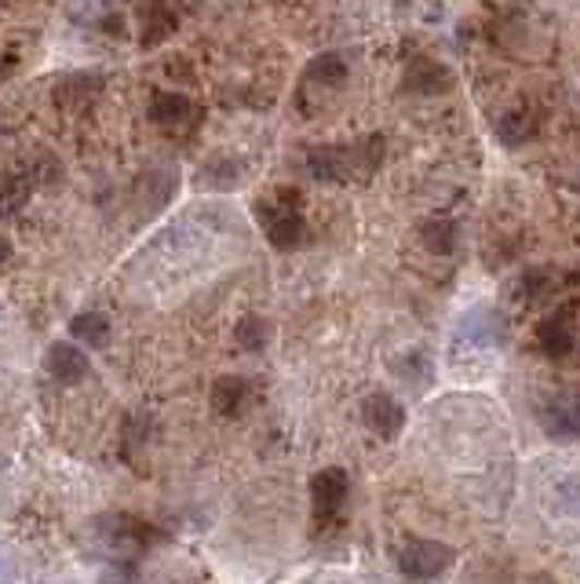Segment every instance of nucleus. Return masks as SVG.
<instances>
[{"label":"nucleus","mask_w":580,"mask_h":584,"mask_svg":"<svg viewBox=\"0 0 580 584\" xmlns=\"http://www.w3.org/2000/svg\"><path fill=\"white\" fill-rule=\"evenodd\" d=\"M457 551L442 545V540H427V537H413L399 548V570L416 584H427L453 567Z\"/></svg>","instance_id":"1"},{"label":"nucleus","mask_w":580,"mask_h":584,"mask_svg":"<svg viewBox=\"0 0 580 584\" xmlns=\"http://www.w3.org/2000/svg\"><path fill=\"white\" fill-rule=\"evenodd\" d=\"M260 223L274 249H296L307 238V219L293 198H277L260 205Z\"/></svg>","instance_id":"2"},{"label":"nucleus","mask_w":580,"mask_h":584,"mask_svg":"<svg viewBox=\"0 0 580 584\" xmlns=\"http://www.w3.org/2000/svg\"><path fill=\"white\" fill-rule=\"evenodd\" d=\"M249 402H252V388L245 377H220L212 384V409L220 417H241L249 409Z\"/></svg>","instance_id":"8"},{"label":"nucleus","mask_w":580,"mask_h":584,"mask_svg":"<svg viewBox=\"0 0 580 584\" xmlns=\"http://www.w3.org/2000/svg\"><path fill=\"white\" fill-rule=\"evenodd\" d=\"M351 482L343 467H325V472L315 475L310 482V497H315V519L318 523H332V519L343 515V504H347Z\"/></svg>","instance_id":"3"},{"label":"nucleus","mask_w":580,"mask_h":584,"mask_svg":"<svg viewBox=\"0 0 580 584\" xmlns=\"http://www.w3.org/2000/svg\"><path fill=\"white\" fill-rule=\"evenodd\" d=\"M0 584H19V556L8 540H0Z\"/></svg>","instance_id":"12"},{"label":"nucleus","mask_w":580,"mask_h":584,"mask_svg":"<svg viewBox=\"0 0 580 584\" xmlns=\"http://www.w3.org/2000/svg\"><path fill=\"white\" fill-rule=\"evenodd\" d=\"M48 373L51 380H59V384H81L84 377H88V355L78 347V344H56L48 350Z\"/></svg>","instance_id":"7"},{"label":"nucleus","mask_w":580,"mask_h":584,"mask_svg":"<svg viewBox=\"0 0 580 584\" xmlns=\"http://www.w3.org/2000/svg\"><path fill=\"white\" fill-rule=\"evenodd\" d=\"M544 431L558 442H577L580 439V395H558L541 413Z\"/></svg>","instance_id":"5"},{"label":"nucleus","mask_w":580,"mask_h":584,"mask_svg":"<svg viewBox=\"0 0 580 584\" xmlns=\"http://www.w3.org/2000/svg\"><path fill=\"white\" fill-rule=\"evenodd\" d=\"M150 121L165 132H187L193 129V121H198V106L179 92H161L154 95V103H150Z\"/></svg>","instance_id":"4"},{"label":"nucleus","mask_w":580,"mask_h":584,"mask_svg":"<svg viewBox=\"0 0 580 584\" xmlns=\"http://www.w3.org/2000/svg\"><path fill=\"white\" fill-rule=\"evenodd\" d=\"M238 344L241 347H249V350H256V347H263V339H267V325L260 322L256 314H249V318H241L238 322Z\"/></svg>","instance_id":"11"},{"label":"nucleus","mask_w":580,"mask_h":584,"mask_svg":"<svg viewBox=\"0 0 580 584\" xmlns=\"http://www.w3.org/2000/svg\"><path fill=\"white\" fill-rule=\"evenodd\" d=\"M29 201V176L4 172L0 176V216H15Z\"/></svg>","instance_id":"10"},{"label":"nucleus","mask_w":580,"mask_h":584,"mask_svg":"<svg viewBox=\"0 0 580 584\" xmlns=\"http://www.w3.org/2000/svg\"><path fill=\"white\" fill-rule=\"evenodd\" d=\"M70 333H73V339H81V344L103 347L106 339H110V322H106V314H99V311H84L70 322Z\"/></svg>","instance_id":"9"},{"label":"nucleus","mask_w":580,"mask_h":584,"mask_svg":"<svg viewBox=\"0 0 580 584\" xmlns=\"http://www.w3.org/2000/svg\"><path fill=\"white\" fill-rule=\"evenodd\" d=\"M362 417L372 428V434H380V439H394V434H402V428H405L402 402L391 398V395H383V391H372V395L365 398Z\"/></svg>","instance_id":"6"},{"label":"nucleus","mask_w":580,"mask_h":584,"mask_svg":"<svg viewBox=\"0 0 580 584\" xmlns=\"http://www.w3.org/2000/svg\"><path fill=\"white\" fill-rule=\"evenodd\" d=\"M8 257H12V241H8L4 234H0V263H4Z\"/></svg>","instance_id":"13"}]
</instances>
